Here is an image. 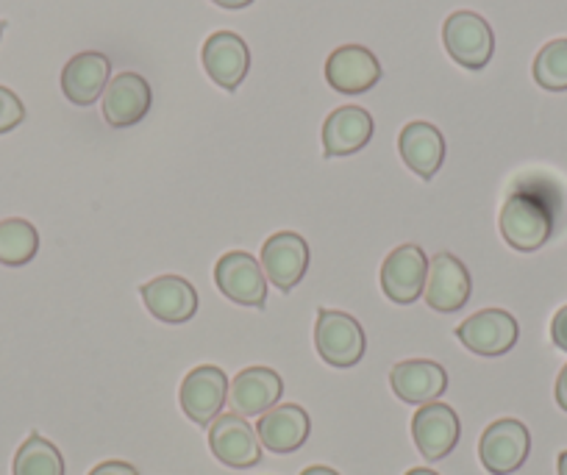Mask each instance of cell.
I'll use <instances>...</instances> for the list:
<instances>
[{"mask_svg":"<svg viewBox=\"0 0 567 475\" xmlns=\"http://www.w3.org/2000/svg\"><path fill=\"white\" fill-rule=\"evenodd\" d=\"M501 237L506 245L520 254H532L539 250L554 234V217H550L548 206L539 198L526 193H512L506 198L504 209H501Z\"/></svg>","mask_w":567,"mask_h":475,"instance_id":"cell-1","label":"cell"},{"mask_svg":"<svg viewBox=\"0 0 567 475\" xmlns=\"http://www.w3.org/2000/svg\"><path fill=\"white\" fill-rule=\"evenodd\" d=\"M315 345L320 359L331 368L348 370L362 362L368 351V340L357 317L337 309H320L318 326H315Z\"/></svg>","mask_w":567,"mask_h":475,"instance_id":"cell-2","label":"cell"},{"mask_svg":"<svg viewBox=\"0 0 567 475\" xmlns=\"http://www.w3.org/2000/svg\"><path fill=\"white\" fill-rule=\"evenodd\" d=\"M449 56L465 70H484L493 59L495 37L487 20L476 12H454L443 25Z\"/></svg>","mask_w":567,"mask_h":475,"instance_id":"cell-3","label":"cell"},{"mask_svg":"<svg viewBox=\"0 0 567 475\" xmlns=\"http://www.w3.org/2000/svg\"><path fill=\"white\" fill-rule=\"evenodd\" d=\"M528 451H532V434L515 417L489 423L478 440V458H482L484 469L493 475H509L520 469L526 464Z\"/></svg>","mask_w":567,"mask_h":475,"instance_id":"cell-4","label":"cell"},{"mask_svg":"<svg viewBox=\"0 0 567 475\" xmlns=\"http://www.w3.org/2000/svg\"><path fill=\"white\" fill-rule=\"evenodd\" d=\"M462 345L476 357H504L517 345L520 326L515 317L504 309L476 311L456 329Z\"/></svg>","mask_w":567,"mask_h":475,"instance_id":"cell-5","label":"cell"},{"mask_svg":"<svg viewBox=\"0 0 567 475\" xmlns=\"http://www.w3.org/2000/svg\"><path fill=\"white\" fill-rule=\"evenodd\" d=\"M215 283L228 300L248 309H261L267 300V276L261 261L245 250H231L217 259Z\"/></svg>","mask_w":567,"mask_h":475,"instance_id":"cell-6","label":"cell"},{"mask_svg":"<svg viewBox=\"0 0 567 475\" xmlns=\"http://www.w3.org/2000/svg\"><path fill=\"white\" fill-rule=\"evenodd\" d=\"M178 401L195 425H212L228 401V375L215 364H200L189 370L187 379L182 381Z\"/></svg>","mask_w":567,"mask_h":475,"instance_id":"cell-7","label":"cell"},{"mask_svg":"<svg viewBox=\"0 0 567 475\" xmlns=\"http://www.w3.org/2000/svg\"><path fill=\"white\" fill-rule=\"evenodd\" d=\"M471 272L449 250H440L437 256L429 259V276H425L423 298L440 314L460 311L471 300Z\"/></svg>","mask_w":567,"mask_h":475,"instance_id":"cell-8","label":"cell"},{"mask_svg":"<svg viewBox=\"0 0 567 475\" xmlns=\"http://www.w3.org/2000/svg\"><path fill=\"white\" fill-rule=\"evenodd\" d=\"M209 447L217 462L234 469H248L261 462V442L243 414H220L209 425Z\"/></svg>","mask_w":567,"mask_h":475,"instance_id":"cell-9","label":"cell"},{"mask_svg":"<svg viewBox=\"0 0 567 475\" xmlns=\"http://www.w3.org/2000/svg\"><path fill=\"white\" fill-rule=\"evenodd\" d=\"M425 276H429V259L423 248L412 242L401 245L381 265V289L392 303L409 306L423 298Z\"/></svg>","mask_w":567,"mask_h":475,"instance_id":"cell-10","label":"cell"},{"mask_svg":"<svg viewBox=\"0 0 567 475\" xmlns=\"http://www.w3.org/2000/svg\"><path fill=\"white\" fill-rule=\"evenodd\" d=\"M261 270L272 287L290 292L309 270V245L301 234L278 231L261 245Z\"/></svg>","mask_w":567,"mask_h":475,"instance_id":"cell-11","label":"cell"},{"mask_svg":"<svg viewBox=\"0 0 567 475\" xmlns=\"http://www.w3.org/2000/svg\"><path fill=\"white\" fill-rule=\"evenodd\" d=\"M460 414L449 403H425L412 417V440L429 462H440V458L449 456L460 442Z\"/></svg>","mask_w":567,"mask_h":475,"instance_id":"cell-12","label":"cell"},{"mask_svg":"<svg viewBox=\"0 0 567 475\" xmlns=\"http://www.w3.org/2000/svg\"><path fill=\"white\" fill-rule=\"evenodd\" d=\"M154 92L140 73H120L106 84L101 97L103 120L114 128H128L151 112Z\"/></svg>","mask_w":567,"mask_h":475,"instance_id":"cell-13","label":"cell"},{"mask_svg":"<svg viewBox=\"0 0 567 475\" xmlns=\"http://www.w3.org/2000/svg\"><path fill=\"white\" fill-rule=\"evenodd\" d=\"M326 81L342 95H362L381 81V64L362 45H342L326 62Z\"/></svg>","mask_w":567,"mask_h":475,"instance_id":"cell-14","label":"cell"},{"mask_svg":"<svg viewBox=\"0 0 567 475\" xmlns=\"http://www.w3.org/2000/svg\"><path fill=\"white\" fill-rule=\"evenodd\" d=\"M204 70L217 86L234 92L245 81L250 68V51L245 40L234 31H217L204 42Z\"/></svg>","mask_w":567,"mask_h":475,"instance_id":"cell-15","label":"cell"},{"mask_svg":"<svg viewBox=\"0 0 567 475\" xmlns=\"http://www.w3.org/2000/svg\"><path fill=\"white\" fill-rule=\"evenodd\" d=\"M142 303L162 323H187L198 311V292L193 283L182 276H159L154 281L142 283Z\"/></svg>","mask_w":567,"mask_h":475,"instance_id":"cell-16","label":"cell"},{"mask_svg":"<svg viewBox=\"0 0 567 475\" xmlns=\"http://www.w3.org/2000/svg\"><path fill=\"white\" fill-rule=\"evenodd\" d=\"M390 386L403 403L425 406L449 390V373L432 359H409L390 370Z\"/></svg>","mask_w":567,"mask_h":475,"instance_id":"cell-17","label":"cell"},{"mask_svg":"<svg viewBox=\"0 0 567 475\" xmlns=\"http://www.w3.org/2000/svg\"><path fill=\"white\" fill-rule=\"evenodd\" d=\"M284 395V381L270 368H245L237 379L228 384V401L234 412L243 417H261L278 406Z\"/></svg>","mask_w":567,"mask_h":475,"instance_id":"cell-18","label":"cell"},{"mask_svg":"<svg viewBox=\"0 0 567 475\" xmlns=\"http://www.w3.org/2000/svg\"><path fill=\"white\" fill-rule=\"evenodd\" d=\"M309 431H312V420H309L307 409H301L298 403H278L256 423V436H259L261 447L272 453L298 451L309 440Z\"/></svg>","mask_w":567,"mask_h":475,"instance_id":"cell-19","label":"cell"},{"mask_svg":"<svg viewBox=\"0 0 567 475\" xmlns=\"http://www.w3.org/2000/svg\"><path fill=\"white\" fill-rule=\"evenodd\" d=\"M398 151H401L403 165L423 182L437 176L445 162L443 134H440L437 125L423 123V120L403 125L401 136H398Z\"/></svg>","mask_w":567,"mask_h":475,"instance_id":"cell-20","label":"cell"},{"mask_svg":"<svg viewBox=\"0 0 567 475\" xmlns=\"http://www.w3.org/2000/svg\"><path fill=\"white\" fill-rule=\"evenodd\" d=\"M112 75V62L97 51L75 53L62 70V92L75 106H92L97 97H103V90Z\"/></svg>","mask_w":567,"mask_h":475,"instance_id":"cell-21","label":"cell"},{"mask_svg":"<svg viewBox=\"0 0 567 475\" xmlns=\"http://www.w3.org/2000/svg\"><path fill=\"white\" fill-rule=\"evenodd\" d=\"M373 117L362 106H340L323 123L326 156H351L373 140Z\"/></svg>","mask_w":567,"mask_h":475,"instance_id":"cell-22","label":"cell"},{"mask_svg":"<svg viewBox=\"0 0 567 475\" xmlns=\"http://www.w3.org/2000/svg\"><path fill=\"white\" fill-rule=\"evenodd\" d=\"M40 250V231L23 217L0 220V265L25 267Z\"/></svg>","mask_w":567,"mask_h":475,"instance_id":"cell-23","label":"cell"},{"mask_svg":"<svg viewBox=\"0 0 567 475\" xmlns=\"http://www.w3.org/2000/svg\"><path fill=\"white\" fill-rule=\"evenodd\" d=\"M12 475H64V458L51 440L29 434L14 453Z\"/></svg>","mask_w":567,"mask_h":475,"instance_id":"cell-24","label":"cell"},{"mask_svg":"<svg viewBox=\"0 0 567 475\" xmlns=\"http://www.w3.org/2000/svg\"><path fill=\"white\" fill-rule=\"evenodd\" d=\"M534 81L548 92L567 90V40H550L534 59Z\"/></svg>","mask_w":567,"mask_h":475,"instance_id":"cell-25","label":"cell"},{"mask_svg":"<svg viewBox=\"0 0 567 475\" xmlns=\"http://www.w3.org/2000/svg\"><path fill=\"white\" fill-rule=\"evenodd\" d=\"M25 120V106L9 86H0V134L18 128Z\"/></svg>","mask_w":567,"mask_h":475,"instance_id":"cell-26","label":"cell"},{"mask_svg":"<svg viewBox=\"0 0 567 475\" xmlns=\"http://www.w3.org/2000/svg\"><path fill=\"white\" fill-rule=\"evenodd\" d=\"M550 340H554L559 351L567 353V306H561L554 314V320H550Z\"/></svg>","mask_w":567,"mask_h":475,"instance_id":"cell-27","label":"cell"},{"mask_svg":"<svg viewBox=\"0 0 567 475\" xmlns=\"http://www.w3.org/2000/svg\"><path fill=\"white\" fill-rule=\"evenodd\" d=\"M90 475H140V473H136L134 464L117 462V458H114V462H101L97 467H92Z\"/></svg>","mask_w":567,"mask_h":475,"instance_id":"cell-28","label":"cell"},{"mask_svg":"<svg viewBox=\"0 0 567 475\" xmlns=\"http://www.w3.org/2000/svg\"><path fill=\"white\" fill-rule=\"evenodd\" d=\"M556 403H559V409L561 412H567V364L565 368H561V373H559V379H556Z\"/></svg>","mask_w":567,"mask_h":475,"instance_id":"cell-29","label":"cell"},{"mask_svg":"<svg viewBox=\"0 0 567 475\" xmlns=\"http://www.w3.org/2000/svg\"><path fill=\"white\" fill-rule=\"evenodd\" d=\"M212 3H217L220 9H231V12H237V9L250 7L254 0H212Z\"/></svg>","mask_w":567,"mask_h":475,"instance_id":"cell-30","label":"cell"},{"mask_svg":"<svg viewBox=\"0 0 567 475\" xmlns=\"http://www.w3.org/2000/svg\"><path fill=\"white\" fill-rule=\"evenodd\" d=\"M301 475H340V473H337V469H331V467H326V464H312V467L303 469Z\"/></svg>","mask_w":567,"mask_h":475,"instance_id":"cell-31","label":"cell"},{"mask_svg":"<svg viewBox=\"0 0 567 475\" xmlns=\"http://www.w3.org/2000/svg\"><path fill=\"white\" fill-rule=\"evenodd\" d=\"M556 473L567 475V451H561L559 458H556Z\"/></svg>","mask_w":567,"mask_h":475,"instance_id":"cell-32","label":"cell"},{"mask_svg":"<svg viewBox=\"0 0 567 475\" xmlns=\"http://www.w3.org/2000/svg\"><path fill=\"white\" fill-rule=\"evenodd\" d=\"M406 475H440V473H434V469H429V467H414V469H409Z\"/></svg>","mask_w":567,"mask_h":475,"instance_id":"cell-33","label":"cell"},{"mask_svg":"<svg viewBox=\"0 0 567 475\" xmlns=\"http://www.w3.org/2000/svg\"><path fill=\"white\" fill-rule=\"evenodd\" d=\"M3 29H7V23H3V20H0V37H3Z\"/></svg>","mask_w":567,"mask_h":475,"instance_id":"cell-34","label":"cell"}]
</instances>
